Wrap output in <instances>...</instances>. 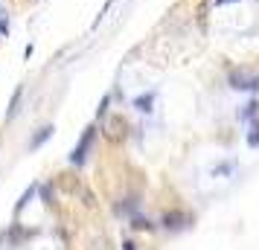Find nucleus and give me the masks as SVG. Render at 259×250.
Returning a JSON list of instances; mask_svg holds the SVG:
<instances>
[{
  "mask_svg": "<svg viewBox=\"0 0 259 250\" xmlns=\"http://www.w3.org/2000/svg\"><path fill=\"white\" fill-rule=\"evenodd\" d=\"M134 227H137V230H146V227H149V221H143V218H137V221H134Z\"/></svg>",
  "mask_w": 259,
  "mask_h": 250,
  "instance_id": "10",
  "label": "nucleus"
},
{
  "mask_svg": "<svg viewBox=\"0 0 259 250\" xmlns=\"http://www.w3.org/2000/svg\"><path fill=\"white\" fill-rule=\"evenodd\" d=\"M32 195H35V186H29V189L24 192V195H21V201H18V207H15V213H24V207L29 201H32Z\"/></svg>",
  "mask_w": 259,
  "mask_h": 250,
  "instance_id": "6",
  "label": "nucleus"
},
{
  "mask_svg": "<svg viewBox=\"0 0 259 250\" xmlns=\"http://www.w3.org/2000/svg\"><path fill=\"white\" fill-rule=\"evenodd\" d=\"M21 93H24V87H18L12 96V105H9V114H6V119H12L15 114H18V102H21Z\"/></svg>",
  "mask_w": 259,
  "mask_h": 250,
  "instance_id": "7",
  "label": "nucleus"
},
{
  "mask_svg": "<svg viewBox=\"0 0 259 250\" xmlns=\"http://www.w3.org/2000/svg\"><path fill=\"white\" fill-rule=\"evenodd\" d=\"M152 102H154V96L146 93V96H140V99L134 102V108H137V111H143V114H149V111H152Z\"/></svg>",
  "mask_w": 259,
  "mask_h": 250,
  "instance_id": "4",
  "label": "nucleus"
},
{
  "mask_svg": "<svg viewBox=\"0 0 259 250\" xmlns=\"http://www.w3.org/2000/svg\"><path fill=\"white\" fill-rule=\"evenodd\" d=\"M247 145L259 148V125H253V128H250V134H247Z\"/></svg>",
  "mask_w": 259,
  "mask_h": 250,
  "instance_id": "8",
  "label": "nucleus"
},
{
  "mask_svg": "<svg viewBox=\"0 0 259 250\" xmlns=\"http://www.w3.org/2000/svg\"><path fill=\"white\" fill-rule=\"evenodd\" d=\"M53 131H56L53 125H44V128H41V131H38L35 137H32V143H29V148H38V145L44 143V140H50V137H53Z\"/></svg>",
  "mask_w": 259,
  "mask_h": 250,
  "instance_id": "3",
  "label": "nucleus"
},
{
  "mask_svg": "<svg viewBox=\"0 0 259 250\" xmlns=\"http://www.w3.org/2000/svg\"><path fill=\"white\" fill-rule=\"evenodd\" d=\"M9 32V18H6V12L0 9V35H6Z\"/></svg>",
  "mask_w": 259,
  "mask_h": 250,
  "instance_id": "9",
  "label": "nucleus"
},
{
  "mask_svg": "<svg viewBox=\"0 0 259 250\" xmlns=\"http://www.w3.org/2000/svg\"><path fill=\"white\" fill-rule=\"evenodd\" d=\"M222 3H230V0H215V6H222Z\"/></svg>",
  "mask_w": 259,
  "mask_h": 250,
  "instance_id": "11",
  "label": "nucleus"
},
{
  "mask_svg": "<svg viewBox=\"0 0 259 250\" xmlns=\"http://www.w3.org/2000/svg\"><path fill=\"white\" fill-rule=\"evenodd\" d=\"M119 128H125L119 119H111V122L105 125V131H108V137H111V140H119Z\"/></svg>",
  "mask_w": 259,
  "mask_h": 250,
  "instance_id": "5",
  "label": "nucleus"
},
{
  "mask_svg": "<svg viewBox=\"0 0 259 250\" xmlns=\"http://www.w3.org/2000/svg\"><path fill=\"white\" fill-rule=\"evenodd\" d=\"M230 84H233L236 90H259V76H253V73H247V70H239L230 76Z\"/></svg>",
  "mask_w": 259,
  "mask_h": 250,
  "instance_id": "1",
  "label": "nucleus"
},
{
  "mask_svg": "<svg viewBox=\"0 0 259 250\" xmlns=\"http://www.w3.org/2000/svg\"><path fill=\"white\" fill-rule=\"evenodd\" d=\"M91 140H94V131L88 128V131H84V137H82V143H79L76 148H73V155H70V163H76V166L82 163V160H84V152H88V145H91Z\"/></svg>",
  "mask_w": 259,
  "mask_h": 250,
  "instance_id": "2",
  "label": "nucleus"
}]
</instances>
